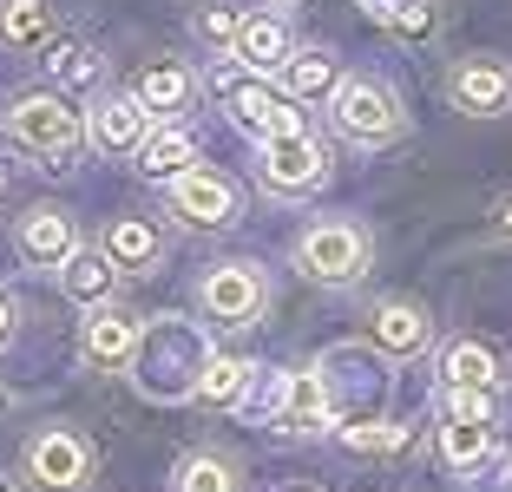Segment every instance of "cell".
I'll return each mask as SVG.
<instances>
[{"label":"cell","instance_id":"4dcf8cb0","mask_svg":"<svg viewBox=\"0 0 512 492\" xmlns=\"http://www.w3.org/2000/svg\"><path fill=\"white\" fill-rule=\"evenodd\" d=\"M493 230H499V237H512V191L493 197Z\"/></svg>","mask_w":512,"mask_h":492},{"label":"cell","instance_id":"d6a6232c","mask_svg":"<svg viewBox=\"0 0 512 492\" xmlns=\"http://www.w3.org/2000/svg\"><path fill=\"white\" fill-rule=\"evenodd\" d=\"M362 7H368V14H388V7H394V0H362Z\"/></svg>","mask_w":512,"mask_h":492},{"label":"cell","instance_id":"8fae6325","mask_svg":"<svg viewBox=\"0 0 512 492\" xmlns=\"http://www.w3.org/2000/svg\"><path fill=\"white\" fill-rule=\"evenodd\" d=\"M230 119L243 125V132L263 145V138H289V132H302V112H296V99L289 92H276L270 79H243L237 92H230Z\"/></svg>","mask_w":512,"mask_h":492},{"label":"cell","instance_id":"6da1fadb","mask_svg":"<svg viewBox=\"0 0 512 492\" xmlns=\"http://www.w3.org/2000/svg\"><path fill=\"white\" fill-rule=\"evenodd\" d=\"M0 132H7L14 151L40 158L46 171H66L73 151L86 145V112H73L66 92H27V99H14L0 112Z\"/></svg>","mask_w":512,"mask_h":492},{"label":"cell","instance_id":"9a60e30c","mask_svg":"<svg viewBox=\"0 0 512 492\" xmlns=\"http://www.w3.org/2000/svg\"><path fill=\"white\" fill-rule=\"evenodd\" d=\"M99 250L112 256L119 276H151V269L165 263V237H158V224H145V217H112Z\"/></svg>","mask_w":512,"mask_h":492},{"label":"cell","instance_id":"d6986e66","mask_svg":"<svg viewBox=\"0 0 512 492\" xmlns=\"http://www.w3.org/2000/svg\"><path fill=\"white\" fill-rule=\"evenodd\" d=\"M132 99L145 105L151 119H171V112H184V105L197 99V79L184 73V66H145V73H138V86H132Z\"/></svg>","mask_w":512,"mask_h":492},{"label":"cell","instance_id":"3957f363","mask_svg":"<svg viewBox=\"0 0 512 492\" xmlns=\"http://www.w3.org/2000/svg\"><path fill=\"white\" fill-rule=\"evenodd\" d=\"M329 119L342 138H355V145H394V138L407 132V112L401 99H394L381 79H342V86L329 92Z\"/></svg>","mask_w":512,"mask_h":492},{"label":"cell","instance_id":"7a4b0ae2","mask_svg":"<svg viewBox=\"0 0 512 492\" xmlns=\"http://www.w3.org/2000/svg\"><path fill=\"white\" fill-rule=\"evenodd\" d=\"M368 256H375V243H368L362 224H348V217H322V224H309L296 237V269L309 276V283H322V289L362 283Z\"/></svg>","mask_w":512,"mask_h":492},{"label":"cell","instance_id":"ac0fdd59","mask_svg":"<svg viewBox=\"0 0 512 492\" xmlns=\"http://www.w3.org/2000/svg\"><path fill=\"white\" fill-rule=\"evenodd\" d=\"M375 342L388 355H421L434 342V322H427L421 302H375Z\"/></svg>","mask_w":512,"mask_h":492},{"label":"cell","instance_id":"836d02e7","mask_svg":"<svg viewBox=\"0 0 512 492\" xmlns=\"http://www.w3.org/2000/svg\"><path fill=\"white\" fill-rule=\"evenodd\" d=\"M0 492H14V479H7V473H0Z\"/></svg>","mask_w":512,"mask_h":492},{"label":"cell","instance_id":"f546056e","mask_svg":"<svg viewBox=\"0 0 512 492\" xmlns=\"http://www.w3.org/2000/svg\"><path fill=\"white\" fill-rule=\"evenodd\" d=\"M381 20H388L394 33H427V27H434V7H427V0H394Z\"/></svg>","mask_w":512,"mask_h":492},{"label":"cell","instance_id":"484cf974","mask_svg":"<svg viewBox=\"0 0 512 492\" xmlns=\"http://www.w3.org/2000/svg\"><path fill=\"white\" fill-rule=\"evenodd\" d=\"M171 492H243V473L224 453H184L171 466Z\"/></svg>","mask_w":512,"mask_h":492},{"label":"cell","instance_id":"2e32d148","mask_svg":"<svg viewBox=\"0 0 512 492\" xmlns=\"http://www.w3.org/2000/svg\"><path fill=\"white\" fill-rule=\"evenodd\" d=\"M276 79H283V92L296 105L302 99H329V92L342 86V60H335L329 46H296V53H289V66Z\"/></svg>","mask_w":512,"mask_h":492},{"label":"cell","instance_id":"44dd1931","mask_svg":"<svg viewBox=\"0 0 512 492\" xmlns=\"http://www.w3.org/2000/svg\"><path fill=\"white\" fill-rule=\"evenodd\" d=\"M440 381H447V388H480V394H493L499 381H506V368H499V355L486 342H453L447 355H440Z\"/></svg>","mask_w":512,"mask_h":492},{"label":"cell","instance_id":"9c48e42d","mask_svg":"<svg viewBox=\"0 0 512 492\" xmlns=\"http://www.w3.org/2000/svg\"><path fill=\"white\" fill-rule=\"evenodd\" d=\"M447 99L467 119H499V112H512V66L493 60V53H467L447 73Z\"/></svg>","mask_w":512,"mask_h":492},{"label":"cell","instance_id":"cb8c5ba5","mask_svg":"<svg viewBox=\"0 0 512 492\" xmlns=\"http://www.w3.org/2000/svg\"><path fill=\"white\" fill-rule=\"evenodd\" d=\"M440 460L453 466V473H480L486 460H493V427H480V420H440Z\"/></svg>","mask_w":512,"mask_h":492},{"label":"cell","instance_id":"e0dca14e","mask_svg":"<svg viewBox=\"0 0 512 492\" xmlns=\"http://www.w3.org/2000/svg\"><path fill=\"white\" fill-rule=\"evenodd\" d=\"M191 158H197V145H191V132H184V125H151V138L138 145V178L171 184V178H184V171H191Z\"/></svg>","mask_w":512,"mask_h":492},{"label":"cell","instance_id":"8992f818","mask_svg":"<svg viewBox=\"0 0 512 492\" xmlns=\"http://www.w3.org/2000/svg\"><path fill=\"white\" fill-rule=\"evenodd\" d=\"M256 178L270 184L276 197H302L329 184V145L309 132H289V138H263L256 145Z\"/></svg>","mask_w":512,"mask_h":492},{"label":"cell","instance_id":"ba28073f","mask_svg":"<svg viewBox=\"0 0 512 492\" xmlns=\"http://www.w3.org/2000/svg\"><path fill=\"white\" fill-rule=\"evenodd\" d=\"M237 184L224 178V171H211V164H191L184 178H171V217H178L184 230H230L237 224Z\"/></svg>","mask_w":512,"mask_h":492},{"label":"cell","instance_id":"5b68a950","mask_svg":"<svg viewBox=\"0 0 512 492\" xmlns=\"http://www.w3.org/2000/svg\"><path fill=\"white\" fill-rule=\"evenodd\" d=\"M92 447L79 440L73 427H46L27 440V453H20V473H27L33 492H86L92 486Z\"/></svg>","mask_w":512,"mask_h":492},{"label":"cell","instance_id":"4316f807","mask_svg":"<svg viewBox=\"0 0 512 492\" xmlns=\"http://www.w3.org/2000/svg\"><path fill=\"white\" fill-rule=\"evenodd\" d=\"M342 447L348 453H401L407 427L401 420H355V427H342Z\"/></svg>","mask_w":512,"mask_h":492},{"label":"cell","instance_id":"7402d4cb","mask_svg":"<svg viewBox=\"0 0 512 492\" xmlns=\"http://www.w3.org/2000/svg\"><path fill=\"white\" fill-rule=\"evenodd\" d=\"M0 46H14V53L53 46V7L46 0H0Z\"/></svg>","mask_w":512,"mask_h":492},{"label":"cell","instance_id":"603a6c76","mask_svg":"<svg viewBox=\"0 0 512 492\" xmlns=\"http://www.w3.org/2000/svg\"><path fill=\"white\" fill-rule=\"evenodd\" d=\"M250 388H256V361L243 355H211L204 374H197V401H211V407H237Z\"/></svg>","mask_w":512,"mask_h":492},{"label":"cell","instance_id":"1f68e13d","mask_svg":"<svg viewBox=\"0 0 512 492\" xmlns=\"http://www.w3.org/2000/svg\"><path fill=\"white\" fill-rule=\"evenodd\" d=\"M7 335H14V302L0 296V348H7Z\"/></svg>","mask_w":512,"mask_h":492},{"label":"cell","instance_id":"277c9868","mask_svg":"<svg viewBox=\"0 0 512 492\" xmlns=\"http://www.w3.org/2000/svg\"><path fill=\"white\" fill-rule=\"evenodd\" d=\"M197 309L217 328H256L263 309H270V276L256 263H211L204 283H197Z\"/></svg>","mask_w":512,"mask_h":492},{"label":"cell","instance_id":"30bf717a","mask_svg":"<svg viewBox=\"0 0 512 492\" xmlns=\"http://www.w3.org/2000/svg\"><path fill=\"white\" fill-rule=\"evenodd\" d=\"M138 342H145V315H132L125 302H99L79 328V355L92 368H125L138 355Z\"/></svg>","mask_w":512,"mask_h":492},{"label":"cell","instance_id":"d4e9b609","mask_svg":"<svg viewBox=\"0 0 512 492\" xmlns=\"http://www.w3.org/2000/svg\"><path fill=\"white\" fill-rule=\"evenodd\" d=\"M99 53H92L86 40H53L46 46V79H53V92H86V86H99Z\"/></svg>","mask_w":512,"mask_h":492},{"label":"cell","instance_id":"f1b7e54d","mask_svg":"<svg viewBox=\"0 0 512 492\" xmlns=\"http://www.w3.org/2000/svg\"><path fill=\"white\" fill-rule=\"evenodd\" d=\"M447 414L453 420H480V427H493V394H480V388H447Z\"/></svg>","mask_w":512,"mask_h":492},{"label":"cell","instance_id":"7c38bea8","mask_svg":"<svg viewBox=\"0 0 512 492\" xmlns=\"http://www.w3.org/2000/svg\"><path fill=\"white\" fill-rule=\"evenodd\" d=\"M86 138L106 151V158H138V145L151 138V112L132 92H106V99L86 112Z\"/></svg>","mask_w":512,"mask_h":492},{"label":"cell","instance_id":"4fadbf2b","mask_svg":"<svg viewBox=\"0 0 512 492\" xmlns=\"http://www.w3.org/2000/svg\"><path fill=\"white\" fill-rule=\"evenodd\" d=\"M14 250H20V263H33V269H60L66 256L79 250V230H73V217H66V210L33 204L27 217L14 224Z\"/></svg>","mask_w":512,"mask_h":492},{"label":"cell","instance_id":"ffe728a7","mask_svg":"<svg viewBox=\"0 0 512 492\" xmlns=\"http://www.w3.org/2000/svg\"><path fill=\"white\" fill-rule=\"evenodd\" d=\"M53 276H60V289H66L73 302H92V309H99V302L112 296V276H119V269H112L106 250H86V243H79V250L66 256Z\"/></svg>","mask_w":512,"mask_h":492},{"label":"cell","instance_id":"52a82bcc","mask_svg":"<svg viewBox=\"0 0 512 492\" xmlns=\"http://www.w3.org/2000/svg\"><path fill=\"white\" fill-rule=\"evenodd\" d=\"M270 414L276 433H296V440H316V433L335 427V394L322 381V368H296L270 381Z\"/></svg>","mask_w":512,"mask_h":492},{"label":"cell","instance_id":"5bb4252c","mask_svg":"<svg viewBox=\"0 0 512 492\" xmlns=\"http://www.w3.org/2000/svg\"><path fill=\"white\" fill-rule=\"evenodd\" d=\"M289 53H296V40H289V27L276 14H250V20H243V33H237V46H230V60H237L250 79L283 73Z\"/></svg>","mask_w":512,"mask_h":492},{"label":"cell","instance_id":"83f0119b","mask_svg":"<svg viewBox=\"0 0 512 492\" xmlns=\"http://www.w3.org/2000/svg\"><path fill=\"white\" fill-rule=\"evenodd\" d=\"M237 33H243V14H237V7H204V14H197V40L217 46V53H230V46H237Z\"/></svg>","mask_w":512,"mask_h":492}]
</instances>
